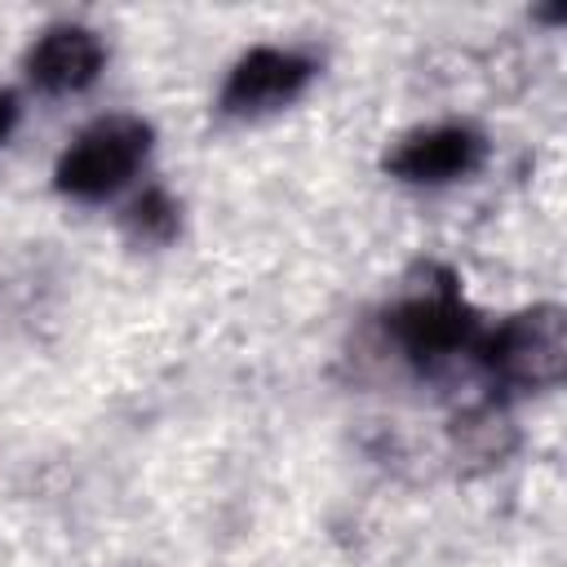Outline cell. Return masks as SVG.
<instances>
[{
	"instance_id": "6da1fadb",
	"label": "cell",
	"mask_w": 567,
	"mask_h": 567,
	"mask_svg": "<svg viewBox=\"0 0 567 567\" xmlns=\"http://www.w3.org/2000/svg\"><path fill=\"white\" fill-rule=\"evenodd\" d=\"M151 151V128L133 115H111L84 128L58 159V190L71 199H102L120 190Z\"/></svg>"
},
{
	"instance_id": "7a4b0ae2",
	"label": "cell",
	"mask_w": 567,
	"mask_h": 567,
	"mask_svg": "<svg viewBox=\"0 0 567 567\" xmlns=\"http://www.w3.org/2000/svg\"><path fill=\"white\" fill-rule=\"evenodd\" d=\"M483 359L492 372H501L514 385H549L563 377L567 363V323L563 310L540 306L527 315L505 319L487 341H483Z\"/></svg>"
},
{
	"instance_id": "3957f363",
	"label": "cell",
	"mask_w": 567,
	"mask_h": 567,
	"mask_svg": "<svg viewBox=\"0 0 567 567\" xmlns=\"http://www.w3.org/2000/svg\"><path fill=\"white\" fill-rule=\"evenodd\" d=\"M315 66L292 49H252L235 62L221 89V106L230 115H261L275 106H288L306 84Z\"/></svg>"
},
{
	"instance_id": "277c9868",
	"label": "cell",
	"mask_w": 567,
	"mask_h": 567,
	"mask_svg": "<svg viewBox=\"0 0 567 567\" xmlns=\"http://www.w3.org/2000/svg\"><path fill=\"white\" fill-rule=\"evenodd\" d=\"M394 332L408 354L416 359H443L474 341V319L452 292H425L394 310Z\"/></svg>"
},
{
	"instance_id": "5b68a950",
	"label": "cell",
	"mask_w": 567,
	"mask_h": 567,
	"mask_svg": "<svg viewBox=\"0 0 567 567\" xmlns=\"http://www.w3.org/2000/svg\"><path fill=\"white\" fill-rule=\"evenodd\" d=\"M102 40L84 27H53L31 53H27V71L44 93H75L84 84L97 80L102 71Z\"/></svg>"
},
{
	"instance_id": "8992f818",
	"label": "cell",
	"mask_w": 567,
	"mask_h": 567,
	"mask_svg": "<svg viewBox=\"0 0 567 567\" xmlns=\"http://www.w3.org/2000/svg\"><path fill=\"white\" fill-rule=\"evenodd\" d=\"M483 155V142L461 128V124H443V128H425V133H412L394 155H390V168L408 182H452V177H465Z\"/></svg>"
},
{
	"instance_id": "52a82bcc",
	"label": "cell",
	"mask_w": 567,
	"mask_h": 567,
	"mask_svg": "<svg viewBox=\"0 0 567 567\" xmlns=\"http://www.w3.org/2000/svg\"><path fill=\"white\" fill-rule=\"evenodd\" d=\"M173 226H177V208L168 204L164 190H146V195L128 208V230H133L137 239H168Z\"/></svg>"
},
{
	"instance_id": "ba28073f",
	"label": "cell",
	"mask_w": 567,
	"mask_h": 567,
	"mask_svg": "<svg viewBox=\"0 0 567 567\" xmlns=\"http://www.w3.org/2000/svg\"><path fill=\"white\" fill-rule=\"evenodd\" d=\"M13 115H18V106H13V93H0V137L9 133V124H13Z\"/></svg>"
}]
</instances>
